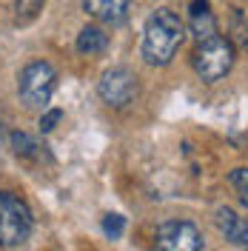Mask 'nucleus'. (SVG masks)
I'll return each mask as SVG.
<instances>
[{
    "mask_svg": "<svg viewBox=\"0 0 248 251\" xmlns=\"http://www.w3.org/2000/svg\"><path fill=\"white\" fill-rule=\"evenodd\" d=\"M186 37V26L180 15L171 9H157L154 15L146 20L143 31V57L149 66H169L177 54V49Z\"/></svg>",
    "mask_w": 248,
    "mask_h": 251,
    "instance_id": "nucleus-1",
    "label": "nucleus"
},
{
    "mask_svg": "<svg viewBox=\"0 0 248 251\" xmlns=\"http://www.w3.org/2000/svg\"><path fill=\"white\" fill-rule=\"evenodd\" d=\"M31 208L26 200H20L12 191H0V246L3 249H17L23 246L31 234Z\"/></svg>",
    "mask_w": 248,
    "mask_h": 251,
    "instance_id": "nucleus-2",
    "label": "nucleus"
},
{
    "mask_svg": "<svg viewBox=\"0 0 248 251\" xmlns=\"http://www.w3.org/2000/svg\"><path fill=\"white\" fill-rule=\"evenodd\" d=\"M194 72L200 75L205 83H217L223 80L234 66V46L225 37H211V40H202L194 49Z\"/></svg>",
    "mask_w": 248,
    "mask_h": 251,
    "instance_id": "nucleus-3",
    "label": "nucleus"
},
{
    "mask_svg": "<svg viewBox=\"0 0 248 251\" xmlns=\"http://www.w3.org/2000/svg\"><path fill=\"white\" fill-rule=\"evenodd\" d=\"M54 83L57 75L46 60H34L29 63L23 72H20V83H17V92L26 109H46V103L54 94Z\"/></svg>",
    "mask_w": 248,
    "mask_h": 251,
    "instance_id": "nucleus-4",
    "label": "nucleus"
},
{
    "mask_svg": "<svg viewBox=\"0 0 248 251\" xmlns=\"http://www.w3.org/2000/svg\"><path fill=\"white\" fill-rule=\"evenodd\" d=\"M202 237L200 228L188 220H169L157 228L154 251H200Z\"/></svg>",
    "mask_w": 248,
    "mask_h": 251,
    "instance_id": "nucleus-5",
    "label": "nucleus"
},
{
    "mask_svg": "<svg viewBox=\"0 0 248 251\" xmlns=\"http://www.w3.org/2000/svg\"><path fill=\"white\" fill-rule=\"evenodd\" d=\"M97 92L103 97V103L109 106H128L137 94V77L128 72V69H109L103 77H100V86Z\"/></svg>",
    "mask_w": 248,
    "mask_h": 251,
    "instance_id": "nucleus-6",
    "label": "nucleus"
},
{
    "mask_svg": "<svg viewBox=\"0 0 248 251\" xmlns=\"http://www.w3.org/2000/svg\"><path fill=\"white\" fill-rule=\"evenodd\" d=\"M83 9L100 23L109 26H120L128 17V0H83Z\"/></svg>",
    "mask_w": 248,
    "mask_h": 251,
    "instance_id": "nucleus-7",
    "label": "nucleus"
},
{
    "mask_svg": "<svg viewBox=\"0 0 248 251\" xmlns=\"http://www.w3.org/2000/svg\"><path fill=\"white\" fill-rule=\"evenodd\" d=\"M217 228L234 246H248V223L231 208H217Z\"/></svg>",
    "mask_w": 248,
    "mask_h": 251,
    "instance_id": "nucleus-8",
    "label": "nucleus"
},
{
    "mask_svg": "<svg viewBox=\"0 0 248 251\" xmlns=\"http://www.w3.org/2000/svg\"><path fill=\"white\" fill-rule=\"evenodd\" d=\"M188 9H191V31H194V37L200 43L217 37V20H214V15H211V9H208L205 0H191Z\"/></svg>",
    "mask_w": 248,
    "mask_h": 251,
    "instance_id": "nucleus-9",
    "label": "nucleus"
},
{
    "mask_svg": "<svg viewBox=\"0 0 248 251\" xmlns=\"http://www.w3.org/2000/svg\"><path fill=\"white\" fill-rule=\"evenodd\" d=\"M109 46V34L100 29V26H86V29L77 34V51L80 54H103Z\"/></svg>",
    "mask_w": 248,
    "mask_h": 251,
    "instance_id": "nucleus-10",
    "label": "nucleus"
},
{
    "mask_svg": "<svg viewBox=\"0 0 248 251\" xmlns=\"http://www.w3.org/2000/svg\"><path fill=\"white\" fill-rule=\"evenodd\" d=\"M12 149H15V154L23 157V160H40V157L46 154V151H43L46 146H40L34 137L23 134V131H15V134H12Z\"/></svg>",
    "mask_w": 248,
    "mask_h": 251,
    "instance_id": "nucleus-11",
    "label": "nucleus"
},
{
    "mask_svg": "<svg viewBox=\"0 0 248 251\" xmlns=\"http://www.w3.org/2000/svg\"><path fill=\"white\" fill-rule=\"evenodd\" d=\"M43 3H46V0H15V23L17 26L31 23V20L37 17V12L43 9Z\"/></svg>",
    "mask_w": 248,
    "mask_h": 251,
    "instance_id": "nucleus-12",
    "label": "nucleus"
},
{
    "mask_svg": "<svg viewBox=\"0 0 248 251\" xmlns=\"http://www.w3.org/2000/svg\"><path fill=\"white\" fill-rule=\"evenodd\" d=\"M231 34L240 46H248V15H243L240 9H237L234 17H231Z\"/></svg>",
    "mask_w": 248,
    "mask_h": 251,
    "instance_id": "nucleus-13",
    "label": "nucleus"
},
{
    "mask_svg": "<svg viewBox=\"0 0 248 251\" xmlns=\"http://www.w3.org/2000/svg\"><path fill=\"white\" fill-rule=\"evenodd\" d=\"M231 186L237 191V197H240V203L248 205V169H234L231 172Z\"/></svg>",
    "mask_w": 248,
    "mask_h": 251,
    "instance_id": "nucleus-14",
    "label": "nucleus"
},
{
    "mask_svg": "<svg viewBox=\"0 0 248 251\" xmlns=\"http://www.w3.org/2000/svg\"><path fill=\"white\" fill-rule=\"evenodd\" d=\"M103 231H106V237H111V240L123 237L125 217H120V214H106V217H103Z\"/></svg>",
    "mask_w": 248,
    "mask_h": 251,
    "instance_id": "nucleus-15",
    "label": "nucleus"
},
{
    "mask_svg": "<svg viewBox=\"0 0 248 251\" xmlns=\"http://www.w3.org/2000/svg\"><path fill=\"white\" fill-rule=\"evenodd\" d=\"M60 117H63V111H60V109H49L46 114L40 117V131H43V134H49L54 126L60 123Z\"/></svg>",
    "mask_w": 248,
    "mask_h": 251,
    "instance_id": "nucleus-16",
    "label": "nucleus"
}]
</instances>
